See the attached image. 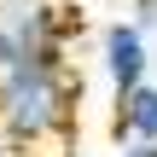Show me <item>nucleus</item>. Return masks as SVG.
<instances>
[{
    "label": "nucleus",
    "instance_id": "f257e3e1",
    "mask_svg": "<svg viewBox=\"0 0 157 157\" xmlns=\"http://www.w3.org/2000/svg\"><path fill=\"white\" fill-rule=\"evenodd\" d=\"M82 76H70V58H29L0 76V140L17 151L52 146L76 128Z\"/></svg>",
    "mask_w": 157,
    "mask_h": 157
},
{
    "label": "nucleus",
    "instance_id": "f03ea898",
    "mask_svg": "<svg viewBox=\"0 0 157 157\" xmlns=\"http://www.w3.org/2000/svg\"><path fill=\"white\" fill-rule=\"evenodd\" d=\"M99 58H105V82L117 99H128L134 87H146V70H151V47H146V29L134 17L111 23L99 35Z\"/></svg>",
    "mask_w": 157,
    "mask_h": 157
},
{
    "label": "nucleus",
    "instance_id": "7ed1b4c3",
    "mask_svg": "<svg viewBox=\"0 0 157 157\" xmlns=\"http://www.w3.org/2000/svg\"><path fill=\"white\" fill-rule=\"evenodd\" d=\"M117 140H128V146H157V87H134L128 99H117Z\"/></svg>",
    "mask_w": 157,
    "mask_h": 157
},
{
    "label": "nucleus",
    "instance_id": "20e7f679",
    "mask_svg": "<svg viewBox=\"0 0 157 157\" xmlns=\"http://www.w3.org/2000/svg\"><path fill=\"white\" fill-rule=\"evenodd\" d=\"M17 64H29V41H23L17 17H0V76L17 70Z\"/></svg>",
    "mask_w": 157,
    "mask_h": 157
},
{
    "label": "nucleus",
    "instance_id": "39448f33",
    "mask_svg": "<svg viewBox=\"0 0 157 157\" xmlns=\"http://www.w3.org/2000/svg\"><path fill=\"white\" fill-rule=\"evenodd\" d=\"M134 23L140 29H157V0H134Z\"/></svg>",
    "mask_w": 157,
    "mask_h": 157
},
{
    "label": "nucleus",
    "instance_id": "423d86ee",
    "mask_svg": "<svg viewBox=\"0 0 157 157\" xmlns=\"http://www.w3.org/2000/svg\"><path fill=\"white\" fill-rule=\"evenodd\" d=\"M122 157H157V146H128Z\"/></svg>",
    "mask_w": 157,
    "mask_h": 157
},
{
    "label": "nucleus",
    "instance_id": "0eeeda50",
    "mask_svg": "<svg viewBox=\"0 0 157 157\" xmlns=\"http://www.w3.org/2000/svg\"><path fill=\"white\" fill-rule=\"evenodd\" d=\"M0 157H41V151H17V146H6V151H0Z\"/></svg>",
    "mask_w": 157,
    "mask_h": 157
}]
</instances>
